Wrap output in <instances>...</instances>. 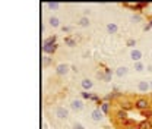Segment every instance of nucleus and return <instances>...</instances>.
<instances>
[{
  "label": "nucleus",
  "instance_id": "obj_21",
  "mask_svg": "<svg viewBox=\"0 0 152 129\" xmlns=\"http://www.w3.org/2000/svg\"><path fill=\"white\" fill-rule=\"evenodd\" d=\"M45 7H47L48 10H57V9L60 7V3H58V1H47V3H45Z\"/></svg>",
  "mask_w": 152,
  "mask_h": 129
},
{
  "label": "nucleus",
  "instance_id": "obj_9",
  "mask_svg": "<svg viewBox=\"0 0 152 129\" xmlns=\"http://www.w3.org/2000/svg\"><path fill=\"white\" fill-rule=\"evenodd\" d=\"M80 87H82V91H91L92 87H94V82L89 78H83L80 81Z\"/></svg>",
  "mask_w": 152,
  "mask_h": 129
},
{
  "label": "nucleus",
  "instance_id": "obj_15",
  "mask_svg": "<svg viewBox=\"0 0 152 129\" xmlns=\"http://www.w3.org/2000/svg\"><path fill=\"white\" fill-rule=\"evenodd\" d=\"M133 107V103L132 101H129V100H126V98H124V100H123V98H121V100H120V109H123V110H129V109H132Z\"/></svg>",
  "mask_w": 152,
  "mask_h": 129
},
{
  "label": "nucleus",
  "instance_id": "obj_14",
  "mask_svg": "<svg viewBox=\"0 0 152 129\" xmlns=\"http://www.w3.org/2000/svg\"><path fill=\"white\" fill-rule=\"evenodd\" d=\"M105 29H107V32H108V34H117L118 27H117V24H114V22H108V24H107V27H105Z\"/></svg>",
  "mask_w": 152,
  "mask_h": 129
},
{
  "label": "nucleus",
  "instance_id": "obj_17",
  "mask_svg": "<svg viewBox=\"0 0 152 129\" xmlns=\"http://www.w3.org/2000/svg\"><path fill=\"white\" fill-rule=\"evenodd\" d=\"M89 24H91V21H89L88 16H82V18H79V21H77V25H79V27H82V28L89 27Z\"/></svg>",
  "mask_w": 152,
  "mask_h": 129
},
{
  "label": "nucleus",
  "instance_id": "obj_23",
  "mask_svg": "<svg viewBox=\"0 0 152 129\" xmlns=\"http://www.w3.org/2000/svg\"><path fill=\"white\" fill-rule=\"evenodd\" d=\"M120 125H121L123 128H127V126H136V122H134L133 119H129V117H127V119H126L124 122H121Z\"/></svg>",
  "mask_w": 152,
  "mask_h": 129
},
{
  "label": "nucleus",
  "instance_id": "obj_33",
  "mask_svg": "<svg viewBox=\"0 0 152 129\" xmlns=\"http://www.w3.org/2000/svg\"><path fill=\"white\" fill-rule=\"evenodd\" d=\"M123 129H139V128H137V125H136V126H127V128H123Z\"/></svg>",
  "mask_w": 152,
  "mask_h": 129
},
{
  "label": "nucleus",
  "instance_id": "obj_34",
  "mask_svg": "<svg viewBox=\"0 0 152 129\" xmlns=\"http://www.w3.org/2000/svg\"><path fill=\"white\" fill-rule=\"evenodd\" d=\"M146 69H148V72H152V65H148Z\"/></svg>",
  "mask_w": 152,
  "mask_h": 129
},
{
  "label": "nucleus",
  "instance_id": "obj_2",
  "mask_svg": "<svg viewBox=\"0 0 152 129\" xmlns=\"http://www.w3.org/2000/svg\"><path fill=\"white\" fill-rule=\"evenodd\" d=\"M54 116L57 119H60V120H64V119L69 117V109H66L63 106H57L54 109Z\"/></svg>",
  "mask_w": 152,
  "mask_h": 129
},
{
  "label": "nucleus",
  "instance_id": "obj_13",
  "mask_svg": "<svg viewBox=\"0 0 152 129\" xmlns=\"http://www.w3.org/2000/svg\"><path fill=\"white\" fill-rule=\"evenodd\" d=\"M101 111L104 113V116H108L110 114V111H111V103H107V101H102L101 103V106H98Z\"/></svg>",
  "mask_w": 152,
  "mask_h": 129
},
{
  "label": "nucleus",
  "instance_id": "obj_19",
  "mask_svg": "<svg viewBox=\"0 0 152 129\" xmlns=\"http://www.w3.org/2000/svg\"><path fill=\"white\" fill-rule=\"evenodd\" d=\"M133 69L136 71V72H143L145 69H146V66H145V63L143 62H136V63H133Z\"/></svg>",
  "mask_w": 152,
  "mask_h": 129
},
{
  "label": "nucleus",
  "instance_id": "obj_27",
  "mask_svg": "<svg viewBox=\"0 0 152 129\" xmlns=\"http://www.w3.org/2000/svg\"><path fill=\"white\" fill-rule=\"evenodd\" d=\"M80 95H82V98H85V100H92V95H94V94L89 91H82Z\"/></svg>",
  "mask_w": 152,
  "mask_h": 129
},
{
  "label": "nucleus",
  "instance_id": "obj_37",
  "mask_svg": "<svg viewBox=\"0 0 152 129\" xmlns=\"http://www.w3.org/2000/svg\"><path fill=\"white\" fill-rule=\"evenodd\" d=\"M149 84H151V90H152V79H151V81H149Z\"/></svg>",
  "mask_w": 152,
  "mask_h": 129
},
{
  "label": "nucleus",
  "instance_id": "obj_25",
  "mask_svg": "<svg viewBox=\"0 0 152 129\" xmlns=\"http://www.w3.org/2000/svg\"><path fill=\"white\" fill-rule=\"evenodd\" d=\"M142 116H143L146 120H151V119H152V107H151V109H148V110L142 111Z\"/></svg>",
  "mask_w": 152,
  "mask_h": 129
},
{
  "label": "nucleus",
  "instance_id": "obj_32",
  "mask_svg": "<svg viewBox=\"0 0 152 129\" xmlns=\"http://www.w3.org/2000/svg\"><path fill=\"white\" fill-rule=\"evenodd\" d=\"M89 12H91L89 9H86V10H83V16H88V15H89Z\"/></svg>",
  "mask_w": 152,
  "mask_h": 129
},
{
  "label": "nucleus",
  "instance_id": "obj_8",
  "mask_svg": "<svg viewBox=\"0 0 152 129\" xmlns=\"http://www.w3.org/2000/svg\"><path fill=\"white\" fill-rule=\"evenodd\" d=\"M114 117L117 119V122H124L126 119H127V111L123 110V109H117V110L114 111Z\"/></svg>",
  "mask_w": 152,
  "mask_h": 129
},
{
  "label": "nucleus",
  "instance_id": "obj_28",
  "mask_svg": "<svg viewBox=\"0 0 152 129\" xmlns=\"http://www.w3.org/2000/svg\"><path fill=\"white\" fill-rule=\"evenodd\" d=\"M126 46L127 47H130V49H134V46H136V40L134 38H127V41H126Z\"/></svg>",
  "mask_w": 152,
  "mask_h": 129
},
{
  "label": "nucleus",
  "instance_id": "obj_16",
  "mask_svg": "<svg viewBox=\"0 0 152 129\" xmlns=\"http://www.w3.org/2000/svg\"><path fill=\"white\" fill-rule=\"evenodd\" d=\"M48 25L51 28H58L60 27V19L57 18V16H50L48 18Z\"/></svg>",
  "mask_w": 152,
  "mask_h": 129
},
{
  "label": "nucleus",
  "instance_id": "obj_3",
  "mask_svg": "<svg viewBox=\"0 0 152 129\" xmlns=\"http://www.w3.org/2000/svg\"><path fill=\"white\" fill-rule=\"evenodd\" d=\"M69 71H70V66L67 65V63H58L56 66V75L58 76H64V75L69 74Z\"/></svg>",
  "mask_w": 152,
  "mask_h": 129
},
{
  "label": "nucleus",
  "instance_id": "obj_7",
  "mask_svg": "<svg viewBox=\"0 0 152 129\" xmlns=\"http://www.w3.org/2000/svg\"><path fill=\"white\" fill-rule=\"evenodd\" d=\"M137 90H139L140 92L151 91V84H149V81H146V79H142V81H139V82H137Z\"/></svg>",
  "mask_w": 152,
  "mask_h": 129
},
{
  "label": "nucleus",
  "instance_id": "obj_18",
  "mask_svg": "<svg viewBox=\"0 0 152 129\" xmlns=\"http://www.w3.org/2000/svg\"><path fill=\"white\" fill-rule=\"evenodd\" d=\"M137 128L139 129H152V120H146V119H143V120L137 125Z\"/></svg>",
  "mask_w": 152,
  "mask_h": 129
},
{
  "label": "nucleus",
  "instance_id": "obj_10",
  "mask_svg": "<svg viewBox=\"0 0 152 129\" xmlns=\"http://www.w3.org/2000/svg\"><path fill=\"white\" fill-rule=\"evenodd\" d=\"M142 57H143V53H142L139 49H133L132 52H130V59L133 60V63L142 62Z\"/></svg>",
  "mask_w": 152,
  "mask_h": 129
},
{
  "label": "nucleus",
  "instance_id": "obj_5",
  "mask_svg": "<svg viewBox=\"0 0 152 129\" xmlns=\"http://www.w3.org/2000/svg\"><path fill=\"white\" fill-rule=\"evenodd\" d=\"M83 107H85V104H83V101H82L80 98H73V100L70 101V109L73 111L83 110Z\"/></svg>",
  "mask_w": 152,
  "mask_h": 129
},
{
  "label": "nucleus",
  "instance_id": "obj_31",
  "mask_svg": "<svg viewBox=\"0 0 152 129\" xmlns=\"http://www.w3.org/2000/svg\"><path fill=\"white\" fill-rule=\"evenodd\" d=\"M149 29H152V28L149 27V24H146V25L143 27V31H149Z\"/></svg>",
  "mask_w": 152,
  "mask_h": 129
},
{
  "label": "nucleus",
  "instance_id": "obj_1",
  "mask_svg": "<svg viewBox=\"0 0 152 129\" xmlns=\"http://www.w3.org/2000/svg\"><path fill=\"white\" fill-rule=\"evenodd\" d=\"M133 107L142 113V111L151 109V101H149L146 97H137V98L134 100V103H133Z\"/></svg>",
  "mask_w": 152,
  "mask_h": 129
},
{
  "label": "nucleus",
  "instance_id": "obj_38",
  "mask_svg": "<svg viewBox=\"0 0 152 129\" xmlns=\"http://www.w3.org/2000/svg\"><path fill=\"white\" fill-rule=\"evenodd\" d=\"M151 57H152V52H151Z\"/></svg>",
  "mask_w": 152,
  "mask_h": 129
},
{
  "label": "nucleus",
  "instance_id": "obj_29",
  "mask_svg": "<svg viewBox=\"0 0 152 129\" xmlns=\"http://www.w3.org/2000/svg\"><path fill=\"white\" fill-rule=\"evenodd\" d=\"M72 129H85V126L80 123V122H73V125H72Z\"/></svg>",
  "mask_w": 152,
  "mask_h": 129
},
{
  "label": "nucleus",
  "instance_id": "obj_26",
  "mask_svg": "<svg viewBox=\"0 0 152 129\" xmlns=\"http://www.w3.org/2000/svg\"><path fill=\"white\" fill-rule=\"evenodd\" d=\"M53 63V57H50V56H45L44 59H42V65L47 68V66H50Z\"/></svg>",
  "mask_w": 152,
  "mask_h": 129
},
{
  "label": "nucleus",
  "instance_id": "obj_24",
  "mask_svg": "<svg viewBox=\"0 0 152 129\" xmlns=\"http://www.w3.org/2000/svg\"><path fill=\"white\" fill-rule=\"evenodd\" d=\"M130 19H132V22H136V24H137V22H142V21H143V16H142L140 13H133L132 16H130Z\"/></svg>",
  "mask_w": 152,
  "mask_h": 129
},
{
  "label": "nucleus",
  "instance_id": "obj_35",
  "mask_svg": "<svg viewBox=\"0 0 152 129\" xmlns=\"http://www.w3.org/2000/svg\"><path fill=\"white\" fill-rule=\"evenodd\" d=\"M88 56H89V53H88V52H85V53H83V59H88Z\"/></svg>",
  "mask_w": 152,
  "mask_h": 129
},
{
  "label": "nucleus",
  "instance_id": "obj_4",
  "mask_svg": "<svg viewBox=\"0 0 152 129\" xmlns=\"http://www.w3.org/2000/svg\"><path fill=\"white\" fill-rule=\"evenodd\" d=\"M58 46L57 44H42V52L45 56H53L57 52Z\"/></svg>",
  "mask_w": 152,
  "mask_h": 129
},
{
  "label": "nucleus",
  "instance_id": "obj_6",
  "mask_svg": "<svg viewBox=\"0 0 152 129\" xmlns=\"http://www.w3.org/2000/svg\"><path fill=\"white\" fill-rule=\"evenodd\" d=\"M91 119L94 120V122H101L102 119H104V113L101 111L99 107H95L91 110Z\"/></svg>",
  "mask_w": 152,
  "mask_h": 129
},
{
  "label": "nucleus",
  "instance_id": "obj_11",
  "mask_svg": "<svg viewBox=\"0 0 152 129\" xmlns=\"http://www.w3.org/2000/svg\"><path fill=\"white\" fill-rule=\"evenodd\" d=\"M127 74H129V68H127V66H118V68H115V71H114V75H115L117 78H123V76H126Z\"/></svg>",
  "mask_w": 152,
  "mask_h": 129
},
{
  "label": "nucleus",
  "instance_id": "obj_30",
  "mask_svg": "<svg viewBox=\"0 0 152 129\" xmlns=\"http://www.w3.org/2000/svg\"><path fill=\"white\" fill-rule=\"evenodd\" d=\"M61 31H63L64 34H69V32H72V27H69V25H64V27H61Z\"/></svg>",
  "mask_w": 152,
  "mask_h": 129
},
{
  "label": "nucleus",
  "instance_id": "obj_36",
  "mask_svg": "<svg viewBox=\"0 0 152 129\" xmlns=\"http://www.w3.org/2000/svg\"><path fill=\"white\" fill-rule=\"evenodd\" d=\"M70 69H72V71H75V72H77V68H76V66H70Z\"/></svg>",
  "mask_w": 152,
  "mask_h": 129
},
{
  "label": "nucleus",
  "instance_id": "obj_20",
  "mask_svg": "<svg viewBox=\"0 0 152 129\" xmlns=\"http://www.w3.org/2000/svg\"><path fill=\"white\" fill-rule=\"evenodd\" d=\"M63 41H64V44H66L67 47H75L76 46V40L72 37V35H66Z\"/></svg>",
  "mask_w": 152,
  "mask_h": 129
},
{
  "label": "nucleus",
  "instance_id": "obj_12",
  "mask_svg": "<svg viewBox=\"0 0 152 129\" xmlns=\"http://www.w3.org/2000/svg\"><path fill=\"white\" fill-rule=\"evenodd\" d=\"M111 76L113 74H105V72H96V78L99 79V81H104V82H111Z\"/></svg>",
  "mask_w": 152,
  "mask_h": 129
},
{
  "label": "nucleus",
  "instance_id": "obj_22",
  "mask_svg": "<svg viewBox=\"0 0 152 129\" xmlns=\"http://www.w3.org/2000/svg\"><path fill=\"white\" fill-rule=\"evenodd\" d=\"M42 44H57V35H48L47 38H44V43Z\"/></svg>",
  "mask_w": 152,
  "mask_h": 129
}]
</instances>
